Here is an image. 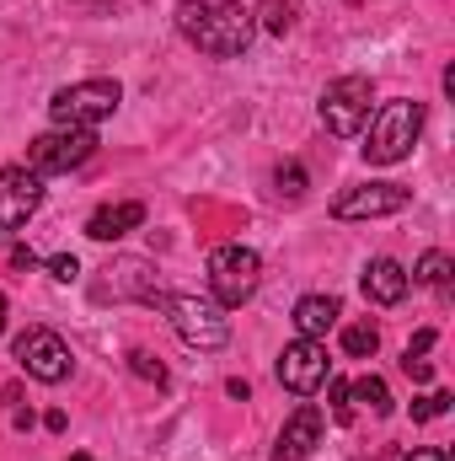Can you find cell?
Here are the masks:
<instances>
[{"label":"cell","instance_id":"7","mask_svg":"<svg viewBox=\"0 0 455 461\" xmlns=\"http://www.w3.org/2000/svg\"><path fill=\"white\" fill-rule=\"evenodd\" d=\"M370 103H375V81L370 76H338V81H327V92H322V123H327V134H338V140L364 134Z\"/></svg>","mask_w":455,"mask_h":461},{"label":"cell","instance_id":"5","mask_svg":"<svg viewBox=\"0 0 455 461\" xmlns=\"http://www.w3.org/2000/svg\"><path fill=\"white\" fill-rule=\"evenodd\" d=\"M252 38H257V22H252V11L246 5H210V16H204V27L188 38L199 54H210V59H241L246 49H252Z\"/></svg>","mask_w":455,"mask_h":461},{"label":"cell","instance_id":"30","mask_svg":"<svg viewBox=\"0 0 455 461\" xmlns=\"http://www.w3.org/2000/svg\"><path fill=\"white\" fill-rule=\"evenodd\" d=\"M226 392L236 397V402H246V381H241V375H230V381H226Z\"/></svg>","mask_w":455,"mask_h":461},{"label":"cell","instance_id":"16","mask_svg":"<svg viewBox=\"0 0 455 461\" xmlns=\"http://www.w3.org/2000/svg\"><path fill=\"white\" fill-rule=\"evenodd\" d=\"M451 274H455L451 252H424V258H418V268H413L407 279H413V285H424V290H440V295H445V290H451Z\"/></svg>","mask_w":455,"mask_h":461},{"label":"cell","instance_id":"28","mask_svg":"<svg viewBox=\"0 0 455 461\" xmlns=\"http://www.w3.org/2000/svg\"><path fill=\"white\" fill-rule=\"evenodd\" d=\"M402 461H451L445 451H429V446H418V451H407Z\"/></svg>","mask_w":455,"mask_h":461},{"label":"cell","instance_id":"17","mask_svg":"<svg viewBox=\"0 0 455 461\" xmlns=\"http://www.w3.org/2000/svg\"><path fill=\"white\" fill-rule=\"evenodd\" d=\"M348 397H353L359 408H370L375 419H386V413H391V392H386V381H380V375H359V381H348Z\"/></svg>","mask_w":455,"mask_h":461},{"label":"cell","instance_id":"14","mask_svg":"<svg viewBox=\"0 0 455 461\" xmlns=\"http://www.w3.org/2000/svg\"><path fill=\"white\" fill-rule=\"evenodd\" d=\"M145 226V204L139 199H123V204H103L92 221H86V236L92 241H118V236H129V230Z\"/></svg>","mask_w":455,"mask_h":461},{"label":"cell","instance_id":"18","mask_svg":"<svg viewBox=\"0 0 455 461\" xmlns=\"http://www.w3.org/2000/svg\"><path fill=\"white\" fill-rule=\"evenodd\" d=\"M252 22H257V32H273V38H284V32L295 27V0H257Z\"/></svg>","mask_w":455,"mask_h":461},{"label":"cell","instance_id":"12","mask_svg":"<svg viewBox=\"0 0 455 461\" xmlns=\"http://www.w3.org/2000/svg\"><path fill=\"white\" fill-rule=\"evenodd\" d=\"M322 435H327V419H322V408H317V402H300V408L284 419V429H279V446H273V456H268V461H306L317 446H322Z\"/></svg>","mask_w":455,"mask_h":461},{"label":"cell","instance_id":"24","mask_svg":"<svg viewBox=\"0 0 455 461\" xmlns=\"http://www.w3.org/2000/svg\"><path fill=\"white\" fill-rule=\"evenodd\" d=\"M43 268H49L59 285H76V279H81V263H76V252H59V258H49Z\"/></svg>","mask_w":455,"mask_h":461},{"label":"cell","instance_id":"29","mask_svg":"<svg viewBox=\"0 0 455 461\" xmlns=\"http://www.w3.org/2000/svg\"><path fill=\"white\" fill-rule=\"evenodd\" d=\"M32 263H38V258H32L27 247H11V268H32Z\"/></svg>","mask_w":455,"mask_h":461},{"label":"cell","instance_id":"21","mask_svg":"<svg viewBox=\"0 0 455 461\" xmlns=\"http://www.w3.org/2000/svg\"><path fill=\"white\" fill-rule=\"evenodd\" d=\"M273 183H279V194H284V199H306V188H311V177H306V167H300V161H284V167L273 172Z\"/></svg>","mask_w":455,"mask_h":461},{"label":"cell","instance_id":"31","mask_svg":"<svg viewBox=\"0 0 455 461\" xmlns=\"http://www.w3.org/2000/svg\"><path fill=\"white\" fill-rule=\"evenodd\" d=\"M0 333H5V295H0Z\"/></svg>","mask_w":455,"mask_h":461},{"label":"cell","instance_id":"9","mask_svg":"<svg viewBox=\"0 0 455 461\" xmlns=\"http://www.w3.org/2000/svg\"><path fill=\"white\" fill-rule=\"evenodd\" d=\"M327 344L322 339H295V344L279 354V386L295 392V397H317L327 386Z\"/></svg>","mask_w":455,"mask_h":461},{"label":"cell","instance_id":"13","mask_svg":"<svg viewBox=\"0 0 455 461\" xmlns=\"http://www.w3.org/2000/svg\"><path fill=\"white\" fill-rule=\"evenodd\" d=\"M407 268L397 263V258H375V263H364V279H359V290H364V301H375V306H397L402 295H407Z\"/></svg>","mask_w":455,"mask_h":461},{"label":"cell","instance_id":"22","mask_svg":"<svg viewBox=\"0 0 455 461\" xmlns=\"http://www.w3.org/2000/svg\"><path fill=\"white\" fill-rule=\"evenodd\" d=\"M172 16H177V32H183V38H193V32L204 27V16H210V0H177V11H172Z\"/></svg>","mask_w":455,"mask_h":461},{"label":"cell","instance_id":"11","mask_svg":"<svg viewBox=\"0 0 455 461\" xmlns=\"http://www.w3.org/2000/svg\"><path fill=\"white\" fill-rule=\"evenodd\" d=\"M43 204V177L27 167H0V230H22Z\"/></svg>","mask_w":455,"mask_h":461},{"label":"cell","instance_id":"4","mask_svg":"<svg viewBox=\"0 0 455 461\" xmlns=\"http://www.w3.org/2000/svg\"><path fill=\"white\" fill-rule=\"evenodd\" d=\"M257 285H263V258L252 252V247H241V241H226V247H215L210 252V301L215 306H246L252 295H257Z\"/></svg>","mask_w":455,"mask_h":461},{"label":"cell","instance_id":"25","mask_svg":"<svg viewBox=\"0 0 455 461\" xmlns=\"http://www.w3.org/2000/svg\"><path fill=\"white\" fill-rule=\"evenodd\" d=\"M327 402H333V419H338V424H348V419H353V397H348V381H333V386H327Z\"/></svg>","mask_w":455,"mask_h":461},{"label":"cell","instance_id":"15","mask_svg":"<svg viewBox=\"0 0 455 461\" xmlns=\"http://www.w3.org/2000/svg\"><path fill=\"white\" fill-rule=\"evenodd\" d=\"M290 322H295L300 339H327V333L338 328V301H333V295H300Z\"/></svg>","mask_w":455,"mask_h":461},{"label":"cell","instance_id":"3","mask_svg":"<svg viewBox=\"0 0 455 461\" xmlns=\"http://www.w3.org/2000/svg\"><path fill=\"white\" fill-rule=\"evenodd\" d=\"M118 103H123V86L108 76H92V81L59 86L49 103V118H54V129H97L118 113Z\"/></svg>","mask_w":455,"mask_h":461},{"label":"cell","instance_id":"10","mask_svg":"<svg viewBox=\"0 0 455 461\" xmlns=\"http://www.w3.org/2000/svg\"><path fill=\"white\" fill-rule=\"evenodd\" d=\"M407 204H413V188H402V183H359L333 199V215L338 221H380V215H402Z\"/></svg>","mask_w":455,"mask_h":461},{"label":"cell","instance_id":"2","mask_svg":"<svg viewBox=\"0 0 455 461\" xmlns=\"http://www.w3.org/2000/svg\"><path fill=\"white\" fill-rule=\"evenodd\" d=\"M418 134H424V103H413V97H391V103H380L375 118H370V134H364V161L370 167H397V161H407L413 156V145H418Z\"/></svg>","mask_w":455,"mask_h":461},{"label":"cell","instance_id":"32","mask_svg":"<svg viewBox=\"0 0 455 461\" xmlns=\"http://www.w3.org/2000/svg\"><path fill=\"white\" fill-rule=\"evenodd\" d=\"M70 461H92V456H86V451H76V456H70Z\"/></svg>","mask_w":455,"mask_h":461},{"label":"cell","instance_id":"6","mask_svg":"<svg viewBox=\"0 0 455 461\" xmlns=\"http://www.w3.org/2000/svg\"><path fill=\"white\" fill-rule=\"evenodd\" d=\"M97 156V129H49L27 145V172L38 177H59V172H76Z\"/></svg>","mask_w":455,"mask_h":461},{"label":"cell","instance_id":"8","mask_svg":"<svg viewBox=\"0 0 455 461\" xmlns=\"http://www.w3.org/2000/svg\"><path fill=\"white\" fill-rule=\"evenodd\" d=\"M16 365H22L32 381H43V386H59V381H70V370H76L70 348H65V339H59L54 328H27V333L16 339Z\"/></svg>","mask_w":455,"mask_h":461},{"label":"cell","instance_id":"1","mask_svg":"<svg viewBox=\"0 0 455 461\" xmlns=\"http://www.w3.org/2000/svg\"><path fill=\"white\" fill-rule=\"evenodd\" d=\"M150 306H156V312H166V322L177 328V339H183L188 348L215 354V348L230 344L226 306H215L210 295H193V290H156V295H150Z\"/></svg>","mask_w":455,"mask_h":461},{"label":"cell","instance_id":"19","mask_svg":"<svg viewBox=\"0 0 455 461\" xmlns=\"http://www.w3.org/2000/svg\"><path fill=\"white\" fill-rule=\"evenodd\" d=\"M375 348H380L375 322H353V328H343V354H348V359H370Z\"/></svg>","mask_w":455,"mask_h":461},{"label":"cell","instance_id":"20","mask_svg":"<svg viewBox=\"0 0 455 461\" xmlns=\"http://www.w3.org/2000/svg\"><path fill=\"white\" fill-rule=\"evenodd\" d=\"M451 408H455L451 392H424V397H413V419H418V424H434V419H445Z\"/></svg>","mask_w":455,"mask_h":461},{"label":"cell","instance_id":"27","mask_svg":"<svg viewBox=\"0 0 455 461\" xmlns=\"http://www.w3.org/2000/svg\"><path fill=\"white\" fill-rule=\"evenodd\" d=\"M429 348H434V328H424V333L407 344V354H429Z\"/></svg>","mask_w":455,"mask_h":461},{"label":"cell","instance_id":"26","mask_svg":"<svg viewBox=\"0 0 455 461\" xmlns=\"http://www.w3.org/2000/svg\"><path fill=\"white\" fill-rule=\"evenodd\" d=\"M402 370H407L413 381H434V365H429L424 354H402Z\"/></svg>","mask_w":455,"mask_h":461},{"label":"cell","instance_id":"23","mask_svg":"<svg viewBox=\"0 0 455 461\" xmlns=\"http://www.w3.org/2000/svg\"><path fill=\"white\" fill-rule=\"evenodd\" d=\"M129 370H134V375H145V381H156V386H166V365H161L156 354H145V348H134V354H129Z\"/></svg>","mask_w":455,"mask_h":461}]
</instances>
